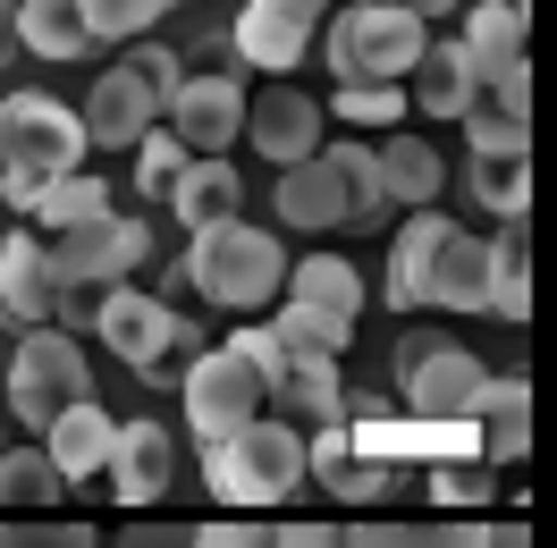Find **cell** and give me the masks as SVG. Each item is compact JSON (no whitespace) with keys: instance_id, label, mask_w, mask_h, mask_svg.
<instances>
[{"instance_id":"obj_1","label":"cell","mask_w":557,"mask_h":548,"mask_svg":"<svg viewBox=\"0 0 557 548\" xmlns=\"http://www.w3.org/2000/svg\"><path fill=\"white\" fill-rule=\"evenodd\" d=\"M85 152H94V127L69 102H51V94H9L0 102V195H9V211L35 220L42 195L60 177H76Z\"/></svg>"},{"instance_id":"obj_2","label":"cell","mask_w":557,"mask_h":548,"mask_svg":"<svg viewBox=\"0 0 557 548\" xmlns=\"http://www.w3.org/2000/svg\"><path fill=\"white\" fill-rule=\"evenodd\" d=\"M271 211L287 228H363L388 211V177H381V144H321V161L278 170Z\"/></svg>"},{"instance_id":"obj_3","label":"cell","mask_w":557,"mask_h":548,"mask_svg":"<svg viewBox=\"0 0 557 548\" xmlns=\"http://www.w3.org/2000/svg\"><path fill=\"white\" fill-rule=\"evenodd\" d=\"M330 76L338 85H414L422 51H431V17L406 0H355L330 17Z\"/></svg>"},{"instance_id":"obj_4","label":"cell","mask_w":557,"mask_h":548,"mask_svg":"<svg viewBox=\"0 0 557 548\" xmlns=\"http://www.w3.org/2000/svg\"><path fill=\"white\" fill-rule=\"evenodd\" d=\"M287 271H296V262H278V237L253 228V220H220V228H195V237H186V287L211 296L220 312H262Z\"/></svg>"},{"instance_id":"obj_5","label":"cell","mask_w":557,"mask_h":548,"mask_svg":"<svg viewBox=\"0 0 557 548\" xmlns=\"http://www.w3.org/2000/svg\"><path fill=\"white\" fill-rule=\"evenodd\" d=\"M211 489L228 498V507H278L287 489H305L313 473V439L287 422V413H262V422H245L228 447H211Z\"/></svg>"},{"instance_id":"obj_6","label":"cell","mask_w":557,"mask_h":548,"mask_svg":"<svg viewBox=\"0 0 557 548\" xmlns=\"http://www.w3.org/2000/svg\"><path fill=\"white\" fill-rule=\"evenodd\" d=\"M490 379L482 372V354H465L456 338H431V329H406L397 338V388H406V406L440 431V422H473L490 397Z\"/></svg>"},{"instance_id":"obj_7","label":"cell","mask_w":557,"mask_h":548,"mask_svg":"<svg viewBox=\"0 0 557 548\" xmlns=\"http://www.w3.org/2000/svg\"><path fill=\"white\" fill-rule=\"evenodd\" d=\"M94 397V363H85V346L69 329H26L17 338V363H9V422H26V431H51L69 406Z\"/></svg>"},{"instance_id":"obj_8","label":"cell","mask_w":557,"mask_h":548,"mask_svg":"<svg viewBox=\"0 0 557 548\" xmlns=\"http://www.w3.org/2000/svg\"><path fill=\"white\" fill-rule=\"evenodd\" d=\"M177 397H186V422H195L203 456L228 447L245 422L271 413V388H262V372L245 363V346H203V354L186 363V379H177Z\"/></svg>"},{"instance_id":"obj_9","label":"cell","mask_w":557,"mask_h":548,"mask_svg":"<svg viewBox=\"0 0 557 548\" xmlns=\"http://www.w3.org/2000/svg\"><path fill=\"white\" fill-rule=\"evenodd\" d=\"M94 338L119 346L144 379H161L177 346H203V329H195V321H177V312L161 304V296H144V287H110L102 304H94Z\"/></svg>"},{"instance_id":"obj_10","label":"cell","mask_w":557,"mask_h":548,"mask_svg":"<svg viewBox=\"0 0 557 548\" xmlns=\"http://www.w3.org/2000/svg\"><path fill=\"white\" fill-rule=\"evenodd\" d=\"M144 253H152V237H144V220H127V211H110V220H94V228H69V237H51V271H60V287H127V271H136Z\"/></svg>"},{"instance_id":"obj_11","label":"cell","mask_w":557,"mask_h":548,"mask_svg":"<svg viewBox=\"0 0 557 548\" xmlns=\"http://www.w3.org/2000/svg\"><path fill=\"white\" fill-rule=\"evenodd\" d=\"M60 304H69V287L51 271V237L42 228H9V245H0V321L60 329Z\"/></svg>"},{"instance_id":"obj_12","label":"cell","mask_w":557,"mask_h":548,"mask_svg":"<svg viewBox=\"0 0 557 548\" xmlns=\"http://www.w3.org/2000/svg\"><path fill=\"white\" fill-rule=\"evenodd\" d=\"M245 119H253V102H245V85H237L228 68L186 76V85H177V102H170V127L186 136V152H195V161H220V152L245 136Z\"/></svg>"},{"instance_id":"obj_13","label":"cell","mask_w":557,"mask_h":548,"mask_svg":"<svg viewBox=\"0 0 557 548\" xmlns=\"http://www.w3.org/2000/svg\"><path fill=\"white\" fill-rule=\"evenodd\" d=\"M85 127H94V144H110V152H136L152 127H170V94H161V85H152L136 60H119V68L94 85Z\"/></svg>"},{"instance_id":"obj_14","label":"cell","mask_w":557,"mask_h":548,"mask_svg":"<svg viewBox=\"0 0 557 548\" xmlns=\"http://www.w3.org/2000/svg\"><path fill=\"white\" fill-rule=\"evenodd\" d=\"M245 144H253L271 170H305V161H321V102H313V94H296V85H271V94H253Z\"/></svg>"},{"instance_id":"obj_15","label":"cell","mask_w":557,"mask_h":548,"mask_svg":"<svg viewBox=\"0 0 557 548\" xmlns=\"http://www.w3.org/2000/svg\"><path fill=\"white\" fill-rule=\"evenodd\" d=\"M313 17H321V0H245V17H237V60L287 76L305 51H313Z\"/></svg>"},{"instance_id":"obj_16","label":"cell","mask_w":557,"mask_h":548,"mask_svg":"<svg viewBox=\"0 0 557 548\" xmlns=\"http://www.w3.org/2000/svg\"><path fill=\"white\" fill-rule=\"evenodd\" d=\"M414 110L422 119H448V127H465L473 119V102H482L490 85H482V68H473V51L456 35H431V51H422V68H414Z\"/></svg>"},{"instance_id":"obj_17","label":"cell","mask_w":557,"mask_h":548,"mask_svg":"<svg viewBox=\"0 0 557 548\" xmlns=\"http://www.w3.org/2000/svg\"><path fill=\"white\" fill-rule=\"evenodd\" d=\"M177 481V439L161 422H119V456H110V498L119 507H152L161 489Z\"/></svg>"},{"instance_id":"obj_18","label":"cell","mask_w":557,"mask_h":548,"mask_svg":"<svg viewBox=\"0 0 557 548\" xmlns=\"http://www.w3.org/2000/svg\"><path fill=\"white\" fill-rule=\"evenodd\" d=\"M448 211H414L406 228H397V245H388V312H422L431 304V271H440V245H448Z\"/></svg>"},{"instance_id":"obj_19","label":"cell","mask_w":557,"mask_h":548,"mask_svg":"<svg viewBox=\"0 0 557 548\" xmlns=\"http://www.w3.org/2000/svg\"><path fill=\"white\" fill-rule=\"evenodd\" d=\"M465 51H473V68H482V85H516V76H532V60H523V9L516 0H482V9H465Z\"/></svg>"},{"instance_id":"obj_20","label":"cell","mask_w":557,"mask_h":548,"mask_svg":"<svg viewBox=\"0 0 557 548\" xmlns=\"http://www.w3.org/2000/svg\"><path fill=\"white\" fill-rule=\"evenodd\" d=\"M42 447H51V464L69 481H110V456H119V422H110L94 397L85 406H69L51 431H42Z\"/></svg>"},{"instance_id":"obj_21","label":"cell","mask_w":557,"mask_h":548,"mask_svg":"<svg viewBox=\"0 0 557 548\" xmlns=\"http://www.w3.org/2000/svg\"><path fill=\"white\" fill-rule=\"evenodd\" d=\"M490 287H498V253H490V237L448 228L440 271H431V304H448V312H490Z\"/></svg>"},{"instance_id":"obj_22","label":"cell","mask_w":557,"mask_h":548,"mask_svg":"<svg viewBox=\"0 0 557 548\" xmlns=\"http://www.w3.org/2000/svg\"><path fill=\"white\" fill-rule=\"evenodd\" d=\"M473 431H482V464H523V456H532V379L523 372L490 379Z\"/></svg>"},{"instance_id":"obj_23","label":"cell","mask_w":557,"mask_h":548,"mask_svg":"<svg viewBox=\"0 0 557 548\" xmlns=\"http://www.w3.org/2000/svg\"><path fill=\"white\" fill-rule=\"evenodd\" d=\"M381 177H388V203H406V211H431L440 203V186H448V161H440V144H422V136H397L381 144Z\"/></svg>"},{"instance_id":"obj_24","label":"cell","mask_w":557,"mask_h":548,"mask_svg":"<svg viewBox=\"0 0 557 548\" xmlns=\"http://www.w3.org/2000/svg\"><path fill=\"white\" fill-rule=\"evenodd\" d=\"M313 481H321V489H338L347 507H372V498L388 489L381 464H363V456H355V431H347V422H321V431H313Z\"/></svg>"},{"instance_id":"obj_25","label":"cell","mask_w":557,"mask_h":548,"mask_svg":"<svg viewBox=\"0 0 557 548\" xmlns=\"http://www.w3.org/2000/svg\"><path fill=\"white\" fill-rule=\"evenodd\" d=\"M237 203H245V177H237L228 152H220V161H195V170L177 177V195H170V211L186 228H220V220H237Z\"/></svg>"},{"instance_id":"obj_26","label":"cell","mask_w":557,"mask_h":548,"mask_svg":"<svg viewBox=\"0 0 557 548\" xmlns=\"http://www.w3.org/2000/svg\"><path fill=\"white\" fill-rule=\"evenodd\" d=\"M69 498V473L51 464V447H9L0 456V514H51Z\"/></svg>"},{"instance_id":"obj_27","label":"cell","mask_w":557,"mask_h":548,"mask_svg":"<svg viewBox=\"0 0 557 548\" xmlns=\"http://www.w3.org/2000/svg\"><path fill=\"white\" fill-rule=\"evenodd\" d=\"M17 35L35 60H76V51H94V17H85V0H26Z\"/></svg>"},{"instance_id":"obj_28","label":"cell","mask_w":557,"mask_h":548,"mask_svg":"<svg viewBox=\"0 0 557 548\" xmlns=\"http://www.w3.org/2000/svg\"><path fill=\"white\" fill-rule=\"evenodd\" d=\"M271 329L287 338L296 363H338V354L355 346V321H347V312H321V304H278Z\"/></svg>"},{"instance_id":"obj_29","label":"cell","mask_w":557,"mask_h":548,"mask_svg":"<svg viewBox=\"0 0 557 548\" xmlns=\"http://www.w3.org/2000/svg\"><path fill=\"white\" fill-rule=\"evenodd\" d=\"M287 304H321V312H363V278L338 262V253H305L296 271H287Z\"/></svg>"},{"instance_id":"obj_30","label":"cell","mask_w":557,"mask_h":548,"mask_svg":"<svg viewBox=\"0 0 557 548\" xmlns=\"http://www.w3.org/2000/svg\"><path fill=\"white\" fill-rule=\"evenodd\" d=\"M355 548H498L490 523H355Z\"/></svg>"},{"instance_id":"obj_31","label":"cell","mask_w":557,"mask_h":548,"mask_svg":"<svg viewBox=\"0 0 557 548\" xmlns=\"http://www.w3.org/2000/svg\"><path fill=\"white\" fill-rule=\"evenodd\" d=\"M94 220H110V177H94V170L60 177V186L42 195V211H35L42 237H69V228H94Z\"/></svg>"},{"instance_id":"obj_32","label":"cell","mask_w":557,"mask_h":548,"mask_svg":"<svg viewBox=\"0 0 557 548\" xmlns=\"http://www.w3.org/2000/svg\"><path fill=\"white\" fill-rule=\"evenodd\" d=\"M465 144H473V161H523L532 152V110H507L498 94H482L473 119H465Z\"/></svg>"},{"instance_id":"obj_33","label":"cell","mask_w":557,"mask_h":548,"mask_svg":"<svg viewBox=\"0 0 557 548\" xmlns=\"http://www.w3.org/2000/svg\"><path fill=\"white\" fill-rule=\"evenodd\" d=\"M490 253H498L490 312H498V321H523V312H532V245H523V220H507V228L490 237Z\"/></svg>"},{"instance_id":"obj_34","label":"cell","mask_w":557,"mask_h":548,"mask_svg":"<svg viewBox=\"0 0 557 548\" xmlns=\"http://www.w3.org/2000/svg\"><path fill=\"white\" fill-rule=\"evenodd\" d=\"M465 186H473V203L498 211V228H507V220H523V211H532V152H523V161H473V170H465Z\"/></svg>"},{"instance_id":"obj_35","label":"cell","mask_w":557,"mask_h":548,"mask_svg":"<svg viewBox=\"0 0 557 548\" xmlns=\"http://www.w3.org/2000/svg\"><path fill=\"white\" fill-rule=\"evenodd\" d=\"M406 85H338L330 94V110H338V127H372V136H397L406 127Z\"/></svg>"},{"instance_id":"obj_36","label":"cell","mask_w":557,"mask_h":548,"mask_svg":"<svg viewBox=\"0 0 557 548\" xmlns=\"http://www.w3.org/2000/svg\"><path fill=\"white\" fill-rule=\"evenodd\" d=\"M278 413H313V422H338L347 413V388H338V363H296L287 388L271 397Z\"/></svg>"},{"instance_id":"obj_37","label":"cell","mask_w":557,"mask_h":548,"mask_svg":"<svg viewBox=\"0 0 557 548\" xmlns=\"http://www.w3.org/2000/svg\"><path fill=\"white\" fill-rule=\"evenodd\" d=\"M186 170H195V152H186L177 127H152V136L136 144V195H161V203H170Z\"/></svg>"},{"instance_id":"obj_38","label":"cell","mask_w":557,"mask_h":548,"mask_svg":"<svg viewBox=\"0 0 557 548\" xmlns=\"http://www.w3.org/2000/svg\"><path fill=\"white\" fill-rule=\"evenodd\" d=\"M0 548H102L69 514H0Z\"/></svg>"},{"instance_id":"obj_39","label":"cell","mask_w":557,"mask_h":548,"mask_svg":"<svg viewBox=\"0 0 557 548\" xmlns=\"http://www.w3.org/2000/svg\"><path fill=\"white\" fill-rule=\"evenodd\" d=\"M170 0H85V17H94V42H136L152 17H161Z\"/></svg>"},{"instance_id":"obj_40","label":"cell","mask_w":557,"mask_h":548,"mask_svg":"<svg viewBox=\"0 0 557 548\" xmlns=\"http://www.w3.org/2000/svg\"><path fill=\"white\" fill-rule=\"evenodd\" d=\"M228 346H245V363H253V372H262V388H287V372H296V354H287V338H278V329H237V338Z\"/></svg>"},{"instance_id":"obj_41","label":"cell","mask_w":557,"mask_h":548,"mask_svg":"<svg viewBox=\"0 0 557 548\" xmlns=\"http://www.w3.org/2000/svg\"><path fill=\"white\" fill-rule=\"evenodd\" d=\"M431 489H440V507H490V473L482 464H440Z\"/></svg>"},{"instance_id":"obj_42","label":"cell","mask_w":557,"mask_h":548,"mask_svg":"<svg viewBox=\"0 0 557 548\" xmlns=\"http://www.w3.org/2000/svg\"><path fill=\"white\" fill-rule=\"evenodd\" d=\"M186 548H278V523H203V532H195V540Z\"/></svg>"},{"instance_id":"obj_43","label":"cell","mask_w":557,"mask_h":548,"mask_svg":"<svg viewBox=\"0 0 557 548\" xmlns=\"http://www.w3.org/2000/svg\"><path fill=\"white\" fill-rule=\"evenodd\" d=\"M278 548H355L347 523H278Z\"/></svg>"},{"instance_id":"obj_44","label":"cell","mask_w":557,"mask_h":548,"mask_svg":"<svg viewBox=\"0 0 557 548\" xmlns=\"http://www.w3.org/2000/svg\"><path fill=\"white\" fill-rule=\"evenodd\" d=\"M26 51V35H17V0H0V68Z\"/></svg>"},{"instance_id":"obj_45","label":"cell","mask_w":557,"mask_h":548,"mask_svg":"<svg viewBox=\"0 0 557 548\" xmlns=\"http://www.w3.org/2000/svg\"><path fill=\"white\" fill-rule=\"evenodd\" d=\"M406 9H422V17H440V9H465V0H406Z\"/></svg>"},{"instance_id":"obj_46","label":"cell","mask_w":557,"mask_h":548,"mask_svg":"<svg viewBox=\"0 0 557 548\" xmlns=\"http://www.w3.org/2000/svg\"><path fill=\"white\" fill-rule=\"evenodd\" d=\"M0 456H9V439H0Z\"/></svg>"},{"instance_id":"obj_47","label":"cell","mask_w":557,"mask_h":548,"mask_svg":"<svg viewBox=\"0 0 557 548\" xmlns=\"http://www.w3.org/2000/svg\"><path fill=\"white\" fill-rule=\"evenodd\" d=\"M17 9H26V0H17Z\"/></svg>"},{"instance_id":"obj_48","label":"cell","mask_w":557,"mask_h":548,"mask_svg":"<svg viewBox=\"0 0 557 548\" xmlns=\"http://www.w3.org/2000/svg\"><path fill=\"white\" fill-rule=\"evenodd\" d=\"M516 9H523V0H516Z\"/></svg>"}]
</instances>
